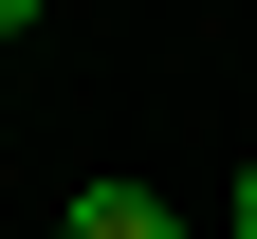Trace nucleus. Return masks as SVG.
<instances>
[{
    "label": "nucleus",
    "mask_w": 257,
    "mask_h": 239,
    "mask_svg": "<svg viewBox=\"0 0 257 239\" xmlns=\"http://www.w3.org/2000/svg\"><path fill=\"white\" fill-rule=\"evenodd\" d=\"M55 239H184V221H166L147 184H74V221H55Z\"/></svg>",
    "instance_id": "1"
},
{
    "label": "nucleus",
    "mask_w": 257,
    "mask_h": 239,
    "mask_svg": "<svg viewBox=\"0 0 257 239\" xmlns=\"http://www.w3.org/2000/svg\"><path fill=\"white\" fill-rule=\"evenodd\" d=\"M220 221H239V239H257V166H239V184H220Z\"/></svg>",
    "instance_id": "2"
},
{
    "label": "nucleus",
    "mask_w": 257,
    "mask_h": 239,
    "mask_svg": "<svg viewBox=\"0 0 257 239\" xmlns=\"http://www.w3.org/2000/svg\"><path fill=\"white\" fill-rule=\"evenodd\" d=\"M19 19H37V0H0V37H19Z\"/></svg>",
    "instance_id": "3"
}]
</instances>
